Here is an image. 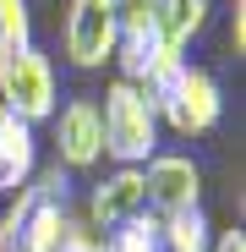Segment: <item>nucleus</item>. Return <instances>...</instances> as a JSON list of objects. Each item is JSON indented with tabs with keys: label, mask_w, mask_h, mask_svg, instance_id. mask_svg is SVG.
I'll return each instance as SVG.
<instances>
[{
	"label": "nucleus",
	"mask_w": 246,
	"mask_h": 252,
	"mask_svg": "<svg viewBox=\"0 0 246 252\" xmlns=\"http://www.w3.org/2000/svg\"><path fill=\"white\" fill-rule=\"evenodd\" d=\"M104 252H159V220L153 214H137L126 225H115L104 236Z\"/></svg>",
	"instance_id": "ddd939ff"
},
{
	"label": "nucleus",
	"mask_w": 246,
	"mask_h": 252,
	"mask_svg": "<svg viewBox=\"0 0 246 252\" xmlns=\"http://www.w3.org/2000/svg\"><path fill=\"white\" fill-rule=\"evenodd\" d=\"M159 220V252H208L214 247V225L202 208H186V214H153Z\"/></svg>",
	"instance_id": "f8f14e48"
},
{
	"label": "nucleus",
	"mask_w": 246,
	"mask_h": 252,
	"mask_svg": "<svg viewBox=\"0 0 246 252\" xmlns=\"http://www.w3.org/2000/svg\"><path fill=\"white\" fill-rule=\"evenodd\" d=\"M230 50L246 55V0H230Z\"/></svg>",
	"instance_id": "dca6fc26"
},
{
	"label": "nucleus",
	"mask_w": 246,
	"mask_h": 252,
	"mask_svg": "<svg viewBox=\"0 0 246 252\" xmlns=\"http://www.w3.org/2000/svg\"><path fill=\"white\" fill-rule=\"evenodd\" d=\"M33 44V0H0V55Z\"/></svg>",
	"instance_id": "4468645a"
},
{
	"label": "nucleus",
	"mask_w": 246,
	"mask_h": 252,
	"mask_svg": "<svg viewBox=\"0 0 246 252\" xmlns=\"http://www.w3.org/2000/svg\"><path fill=\"white\" fill-rule=\"evenodd\" d=\"M142 192H148V214L202 208V164L191 154H153L142 164Z\"/></svg>",
	"instance_id": "0eeeda50"
},
{
	"label": "nucleus",
	"mask_w": 246,
	"mask_h": 252,
	"mask_svg": "<svg viewBox=\"0 0 246 252\" xmlns=\"http://www.w3.org/2000/svg\"><path fill=\"white\" fill-rule=\"evenodd\" d=\"M186 55H175L164 38L148 28V33H120V44H115V66H120V82H132V88L153 94L164 77H170Z\"/></svg>",
	"instance_id": "1a4fd4ad"
},
{
	"label": "nucleus",
	"mask_w": 246,
	"mask_h": 252,
	"mask_svg": "<svg viewBox=\"0 0 246 252\" xmlns=\"http://www.w3.org/2000/svg\"><path fill=\"white\" fill-rule=\"evenodd\" d=\"M55 126V164L71 170H93L104 159V126H99V99H66L50 115Z\"/></svg>",
	"instance_id": "423d86ee"
},
{
	"label": "nucleus",
	"mask_w": 246,
	"mask_h": 252,
	"mask_svg": "<svg viewBox=\"0 0 246 252\" xmlns=\"http://www.w3.org/2000/svg\"><path fill=\"white\" fill-rule=\"evenodd\" d=\"M208 252H246V230H219Z\"/></svg>",
	"instance_id": "f3484780"
},
{
	"label": "nucleus",
	"mask_w": 246,
	"mask_h": 252,
	"mask_svg": "<svg viewBox=\"0 0 246 252\" xmlns=\"http://www.w3.org/2000/svg\"><path fill=\"white\" fill-rule=\"evenodd\" d=\"M60 44L77 71H104L120 44V17L115 0H66V22H60Z\"/></svg>",
	"instance_id": "39448f33"
},
{
	"label": "nucleus",
	"mask_w": 246,
	"mask_h": 252,
	"mask_svg": "<svg viewBox=\"0 0 246 252\" xmlns=\"http://www.w3.org/2000/svg\"><path fill=\"white\" fill-rule=\"evenodd\" d=\"M0 104L11 115H22L27 126L50 121L55 104H60V77H55V61L38 50V44H17L0 55Z\"/></svg>",
	"instance_id": "20e7f679"
},
{
	"label": "nucleus",
	"mask_w": 246,
	"mask_h": 252,
	"mask_svg": "<svg viewBox=\"0 0 246 252\" xmlns=\"http://www.w3.org/2000/svg\"><path fill=\"white\" fill-rule=\"evenodd\" d=\"M148 214V192H142V164H115V170L88 192V208H82V220H88L99 236H109L115 225H126Z\"/></svg>",
	"instance_id": "6e6552de"
},
{
	"label": "nucleus",
	"mask_w": 246,
	"mask_h": 252,
	"mask_svg": "<svg viewBox=\"0 0 246 252\" xmlns=\"http://www.w3.org/2000/svg\"><path fill=\"white\" fill-rule=\"evenodd\" d=\"M71 220V176L33 170L27 187L11 192V208L0 214V252H55L60 230Z\"/></svg>",
	"instance_id": "f257e3e1"
},
{
	"label": "nucleus",
	"mask_w": 246,
	"mask_h": 252,
	"mask_svg": "<svg viewBox=\"0 0 246 252\" xmlns=\"http://www.w3.org/2000/svg\"><path fill=\"white\" fill-rule=\"evenodd\" d=\"M99 126H104V154L115 164H148L159 154V115H153V99L132 82H109L104 88V104H99Z\"/></svg>",
	"instance_id": "7ed1b4c3"
},
{
	"label": "nucleus",
	"mask_w": 246,
	"mask_h": 252,
	"mask_svg": "<svg viewBox=\"0 0 246 252\" xmlns=\"http://www.w3.org/2000/svg\"><path fill=\"white\" fill-rule=\"evenodd\" d=\"M55 252H104V236L82 220V214H71L66 230H60V241H55Z\"/></svg>",
	"instance_id": "2eb2a0df"
},
{
	"label": "nucleus",
	"mask_w": 246,
	"mask_h": 252,
	"mask_svg": "<svg viewBox=\"0 0 246 252\" xmlns=\"http://www.w3.org/2000/svg\"><path fill=\"white\" fill-rule=\"evenodd\" d=\"M33 170H38V126H27L0 104V192L27 187Z\"/></svg>",
	"instance_id": "9d476101"
},
{
	"label": "nucleus",
	"mask_w": 246,
	"mask_h": 252,
	"mask_svg": "<svg viewBox=\"0 0 246 252\" xmlns=\"http://www.w3.org/2000/svg\"><path fill=\"white\" fill-rule=\"evenodd\" d=\"M148 99H153L159 126H170L175 137H208L214 126H219V115H224L219 77H214L208 66H197V61H181Z\"/></svg>",
	"instance_id": "f03ea898"
},
{
	"label": "nucleus",
	"mask_w": 246,
	"mask_h": 252,
	"mask_svg": "<svg viewBox=\"0 0 246 252\" xmlns=\"http://www.w3.org/2000/svg\"><path fill=\"white\" fill-rule=\"evenodd\" d=\"M208 11H214V0H153V33L175 55H186V44L208 28Z\"/></svg>",
	"instance_id": "9b49d317"
}]
</instances>
